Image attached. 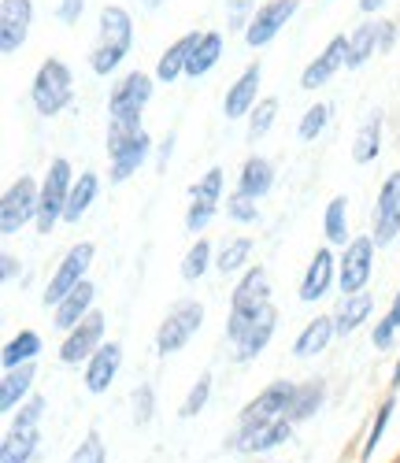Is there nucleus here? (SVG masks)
<instances>
[{
	"label": "nucleus",
	"instance_id": "1",
	"mask_svg": "<svg viewBox=\"0 0 400 463\" xmlns=\"http://www.w3.org/2000/svg\"><path fill=\"white\" fill-rule=\"evenodd\" d=\"M134 52V15L123 5H104L97 15V42L90 49V71L111 79Z\"/></svg>",
	"mask_w": 400,
	"mask_h": 463
},
{
	"label": "nucleus",
	"instance_id": "2",
	"mask_svg": "<svg viewBox=\"0 0 400 463\" xmlns=\"http://www.w3.org/2000/svg\"><path fill=\"white\" fill-rule=\"evenodd\" d=\"M271 307V275L263 263H252L230 289V316H226V341L237 345L242 334Z\"/></svg>",
	"mask_w": 400,
	"mask_h": 463
},
{
	"label": "nucleus",
	"instance_id": "3",
	"mask_svg": "<svg viewBox=\"0 0 400 463\" xmlns=\"http://www.w3.org/2000/svg\"><path fill=\"white\" fill-rule=\"evenodd\" d=\"M104 148H108V182L111 185L130 182L156 152L152 134L145 130V123L141 127H108Z\"/></svg>",
	"mask_w": 400,
	"mask_h": 463
},
{
	"label": "nucleus",
	"instance_id": "4",
	"mask_svg": "<svg viewBox=\"0 0 400 463\" xmlns=\"http://www.w3.org/2000/svg\"><path fill=\"white\" fill-rule=\"evenodd\" d=\"M74 100V71L60 56H45L30 79V104L42 119H56Z\"/></svg>",
	"mask_w": 400,
	"mask_h": 463
},
{
	"label": "nucleus",
	"instance_id": "5",
	"mask_svg": "<svg viewBox=\"0 0 400 463\" xmlns=\"http://www.w3.org/2000/svg\"><path fill=\"white\" fill-rule=\"evenodd\" d=\"M156 97V74L127 71L108 93V127H141V115Z\"/></svg>",
	"mask_w": 400,
	"mask_h": 463
},
{
	"label": "nucleus",
	"instance_id": "6",
	"mask_svg": "<svg viewBox=\"0 0 400 463\" xmlns=\"http://www.w3.org/2000/svg\"><path fill=\"white\" fill-rule=\"evenodd\" d=\"M200 326H205V304L193 300V297H182L167 307V316L159 319L156 326V337H152V349L156 356H178L186 345L200 334Z\"/></svg>",
	"mask_w": 400,
	"mask_h": 463
},
{
	"label": "nucleus",
	"instance_id": "7",
	"mask_svg": "<svg viewBox=\"0 0 400 463\" xmlns=\"http://www.w3.org/2000/svg\"><path fill=\"white\" fill-rule=\"evenodd\" d=\"M74 167L67 156H52L49 171L42 178V204H37V234H52V230L63 222L67 201H71V189H74Z\"/></svg>",
	"mask_w": 400,
	"mask_h": 463
},
{
	"label": "nucleus",
	"instance_id": "8",
	"mask_svg": "<svg viewBox=\"0 0 400 463\" xmlns=\"http://www.w3.org/2000/svg\"><path fill=\"white\" fill-rule=\"evenodd\" d=\"M226 204V175L223 167H208L189 185V204H186V230L193 238H205V230Z\"/></svg>",
	"mask_w": 400,
	"mask_h": 463
},
{
	"label": "nucleus",
	"instance_id": "9",
	"mask_svg": "<svg viewBox=\"0 0 400 463\" xmlns=\"http://www.w3.org/2000/svg\"><path fill=\"white\" fill-rule=\"evenodd\" d=\"M375 252H378V245L371 234H356L338 252V293L341 297L367 293V286L375 279Z\"/></svg>",
	"mask_w": 400,
	"mask_h": 463
},
{
	"label": "nucleus",
	"instance_id": "10",
	"mask_svg": "<svg viewBox=\"0 0 400 463\" xmlns=\"http://www.w3.org/2000/svg\"><path fill=\"white\" fill-rule=\"evenodd\" d=\"M37 204H42V182L33 175H19L0 197V234L15 238L19 230L37 222Z\"/></svg>",
	"mask_w": 400,
	"mask_h": 463
},
{
	"label": "nucleus",
	"instance_id": "11",
	"mask_svg": "<svg viewBox=\"0 0 400 463\" xmlns=\"http://www.w3.org/2000/svg\"><path fill=\"white\" fill-rule=\"evenodd\" d=\"M93 260H97V245H93V241H78V245H71L67 256L56 263V271H52L45 293H42V304H45V307H56L71 289L82 286V282L90 279Z\"/></svg>",
	"mask_w": 400,
	"mask_h": 463
},
{
	"label": "nucleus",
	"instance_id": "12",
	"mask_svg": "<svg viewBox=\"0 0 400 463\" xmlns=\"http://www.w3.org/2000/svg\"><path fill=\"white\" fill-rule=\"evenodd\" d=\"M293 393H297V382L293 378L267 382L263 390L242 408V415H237V427H260V422L286 419L290 415V404H293Z\"/></svg>",
	"mask_w": 400,
	"mask_h": 463
},
{
	"label": "nucleus",
	"instance_id": "13",
	"mask_svg": "<svg viewBox=\"0 0 400 463\" xmlns=\"http://www.w3.org/2000/svg\"><path fill=\"white\" fill-rule=\"evenodd\" d=\"M104 334H108V319H104V312H90L74 330L63 334L60 349H56L60 364H67V367H86L90 356L104 345Z\"/></svg>",
	"mask_w": 400,
	"mask_h": 463
},
{
	"label": "nucleus",
	"instance_id": "14",
	"mask_svg": "<svg viewBox=\"0 0 400 463\" xmlns=\"http://www.w3.org/2000/svg\"><path fill=\"white\" fill-rule=\"evenodd\" d=\"M371 238L378 249L400 238V171H389L378 185L375 212H371Z\"/></svg>",
	"mask_w": 400,
	"mask_h": 463
},
{
	"label": "nucleus",
	"instance_id": "15",
	"mask_svg": "<svg viewBox=\"0 0 400 463\" xmlns=\"http://www.w3.org/2000/svg\"><path fill=\"white\" fill-rule=\"evenodd\" d=\"M300 12V0H263V5L256 8L249 30L242 33L249 49H267L278 33H282Z\"/></svg>",
	"mask_w": 400,
	"mask_h": 463
},
{
	"label": "nucleus",
	"instance_id": "16",
	"mask_svg": "<svg viewBox=\"0 0 400 463\" xmlns=\"http://www.w3.org/2000/svg\"><path fill=\"white\" fill-rule=\"evenodd\" d=\"M290 438H293V422L274 419V422H260V427H233L226 445L242 456H267L274 449H282Z\"/></svg>",
	"mask_w": 400,
	"mask_h": 463
},
{
	"label": "nucleus",
	"instance_id": "17",
	"mask_svg": "<svg viewBox=\"0 0 400 463\" xmlns=\"http://www.w3.org/2000/svg\"><path fill=\"white\" fill-rule=\"evenodd\" d=\"M330 289H338V252L330 245H319L304 267V275H300L297 297L304 304H319V300H327Z\"/></svg>",
	"mask_w": 400,
	"mask_h": 463
},
{
	"label": "nucleus",
	"instance_id": "18",
	"mask_svg": "<svg viewBox=\"0 0 400 463\" xmlns=\"http://www.w3.org/2000/svg\"><path fill=\"white\" fill-rule=\"evenodd\" d=\"M345 60H348V33H334L330 42L315 52V60L300 71V90H308V93L323 90L330 79H338V71H345Z\"/></svg>",
	"mask_w": 400,
	"mask_h": 463
},
{
	"label": "nucleus",
	"instance_id": "19",
	"mask_svg": "<svg viewBox=\"0 0 400 463\" xmlns=\"http://www.w3.org/2000/svg\"><path fill=\"white\" fill-rule=\"evenodd\" d=\"M260 82H263V63L260 60H252L237 79L226 86V97H223V115L230 123H237V119H249L252 115V108L260 104Z\"/></svg>",
	"mask_w": 400,
	"mask_h": 463
},
{
	"label": "nucleus",
	"instance_id": "20",
	"mask_svg": "<svg viewBox=\"0 0 400 463\" xmlns=\"http://www.w3.org/2000/svg\"><path fill=\"white\" fill-rule=\"evenodd\" d=\"M33 0H0V52L15 56L33 30Z\"/></svg>",
	"mask_w": 400,
	"mask_h": 463
},
{
	"label": "nucleus",
	"instance_id": "21",
	"mask_svg": "<svg viewBox=\"0 0 400 463\" xmlns=\"http://www.w3.org/2000/svg\"><path fill=\"white\" fill-rule=\"evenodd\" d=\"M119 371H123V345H119V341H104L100 349L90 356V364L82 367V385H86V393L104 397L111 385H115Z\"/></svg>",
	"mask_w": 400,
	"mask_h": 463
},
{
	"label": "nucleus",
	"instance_id": "22",
	"mask_svg": "<svg viewBox=\"0 0 400 463\" xmlns=\"http://www.w3.org/2000/svg\"><path fill=\"white\" fill-rule=\"evenodd\" d=\"M97 282L93 279H86L78 289H71L56 307H52V326L60 330V334H67V330H74L78 323H82L90 312H97Z\"/></svg>",
	"mask_w": 400,
	"mask_h": 463
},
{
	"label": "nucleus",
	"instance_id": "23",
	"mask_svg": "<svg viewBox=\"0 0 400 463\" xmlns=\"http://www.w3.org/2000/svg\"><path fill=\"white\" fill-rule=\"evenodd\" d=\"M33 382H37V364H23L0 374V415L12 419L33 397Z\"/></svg>",
	"mask_w": 400,
	"mask_h": 463
},
{
	"label": "nucleus",
	"instance_id": "24",
	"mask_svg": "<svg viewBox=\"0 0 400 463\" xmlns=\"http://www.w3.org/2000/svg\"><path fill=\"white\" fill-rule=\"evenodd\" d=\"M338 337V326H334V316H315L304 323V330L293 337V360H315L323 356Z\"/></svg>",
	"mask_w": 400,
	"mask_h": 463
},
{
	"label": "nucleus",
	"instance_id": "25",
	"mask_svg": "<svg viewBox=\"0 0 400 463\" xmlns=\"http://www.w3.org/2000/svg\"><path fill=\"white\" fill-rule=\"evenodd\" d=\"M200 33H205V30L182 33L178 42H171L167 52L156 60V82H159V86H171V82L186 79V67H189V56H193V49H196V42H200Z\"/></svg>",
	"mask_w": 400,
	"mask_h": 463
},
{
	"label": "nucleus",
	"instance_id": "26",
	"mask_svg": "<svg viewBox=\"0 0 400 463\" xmlns=\"http://www.w3.org/2000/svg\"><path fill=\"white\" fill-rule=\"evenodd\" d=\"M274 330H278V312H274V304H271L267 312L242 334V341L233 345V360H237V364H252L256 356H263L267 345H271V337H274Z\"/></svg>",
	"mask_w": 400,
	"mask_h": 463
},
{
	"label": "nucleus",
	"instance_id": "27",
	"mask_svg": "<svg viewBox=\"0 0 400 463\" xmlns=\"http://www.w3.org/2000/svg\"><path fill=\"white\" fill-rule=\"evenodd\" d=\"M382 134H386V115L382 111H367L364 123L356 127V137H352V164H375L382 156Z\"/></svg>",
	"mask_w": 400,
	"mask_h": 463
},
{
	"label": "nucleus",
	"instance_id": "28",
	"mask_svg": "<svg viewBox=\"0 0 400 463\" xmlns=\"http://www.w3.org/2000/svg\"><path fill=\"white\" fill-rule=\"evenodd\" d=\"M327 393H330V385H327V378H319V374L297 382V393H293V404H290L286 419L293 422V427H297V422L315 419L319 411H323V404H327Z\"/></svg>",
	"mask_w": 400,
	"mask_h": 463
},
{
	"label": "nucleus",
	"instance_id": "29",
	"mask_svg": "<svg viewBox=\"0 0 400 463\" xmlns=\"http://www.w3.org/2000/svg\"><path fill=\"white\" fill-rule=\"evenodd\" d=\"M334 326H338V337H348L356 334L359 326H367L375 319V297L371 293H356V297H341V304L334 307Z\"/></svg>",
	"mask_w": 400,
	"mask_h": 463
},
{
	"label": "nucleus",
	"instance_id": "30",
	"mask_svg": "<svg viewBox=\"0 0 400 463\" xmlns=\"http://www.w3.org/2000/svg\"><path fill=\"white\" fill-rule=\"evenodd\" d=\"M97 197H100V175L97 171H82L74 178V189H71V201H67V212H63V226H78L86 215H90V208L97 204Z\"/></svg>",
	"mask_w": 400,
	"mask_h": 463
},
{
	"label": "nucleus",
	"instance_id": "31",
	"mask_svg": "<svg viewBox=\"0 0 400 463\" xmlns=\"http://www.w3.org/2000/svg\"><path fill=\"white\" fill-rule=\"evenodd\" d=\"M223 49H226L223 30H205L200 33V42H196V49L189 56V67H186V79L196 82V79H205V74H212L219 67V60H223Z\"/></svg>",
	"mask_w": 400,
	"mask_h": 463
},
{
	"label": "nucleus",
	"instance_id": "32",
	"mask_svg": "<svg viewBox=\"0 0 400 463\" xmlns=\"http://www.w3.org/2000/svg\"><path fill=\"white\" fill-rule=\"evenodd\" d=\"M274 178H278V171H274V164L267 156H249L242 164V171H237V189H242L245 197H252V201H263L267 193L274 189Z\"/></svg>",
	"mask_w": 400,
	"mask_h": 463
},
{
	"label": "nucleus",
	"instance_id": "33",
	"mask_svg": "<svg viewBox=\"0 0 400 463\" xmlns=\"http://www.w3.org/2000/svg\"><path fill=\"white\" fill-rule=\"evenodd\" d=\"M378 52V19H364L348 30V60L345 71H359L364 63H371Z\"/></svg>",
	"mask_w": 400,
	"mask_h": 463
},
{
	"label": "nucleus",
	"instance_id": "34",
	"mask_svg": "<svg viewBox=\"0 0 400 463\" xmlns=\"http://www.w3.org/2000/svg\"><path fill=\"white\" fill-rule=\"evenodd\" d=\"M37 356H42V334L26 326V330H19V334L8 337L5 353H0V367L15 371V367H23V364H37Z\"/></svg>",
	"mask_w": 400,
	"mask_h": 463
},
{
	"label": "nucleus",
	"instance_id": "35",
	"mask_svg": "<svg viewBox=\"0 0 400 463\" xmlns=\"http://www.w3.org/2000/svg\"><path fill=\"white\" fill-rule=\"evenodd\" d=\"M252 267V238H245V234H237V238H230L219 252H215V271L223 275V279H233V275H245Z\"/></svg>",
	"mask_w": 400,
	"mask_h": 463
},
{
	"label": "nucleus",
	"instance_id": "36",
	"mask_svg": "<svg viewBox=\"0 0 400 463\" xmlns=\"http://www.w3.org/2000/svg\"><path fill=\"white\" fill-rule=\"evenodd\" d=\"M323 238L330 249H345L352 241L348 230V197H330V204L323 208Z\"/></svg>",
	"mask_w": 400,
	"mask_h": 463
},
{
	"label": "nucleus",
	"instance_id": "37",
	"mask_svg": "<svg viewBox=\"0 0 400 463\" xmlns=\"http://www.w3.org/2000/svg\"><path fill=\"white\" fill-rule=\"evenodd\" d=\"M215 267V249H212V241L208 238H196L189 249H186V256H182V267H178V275H182V282H200L208 271Z\"/></svg>",
	"mask_w": 400,
	"mask_h": 463
},
{
	"label": "nucleus",
	"instance_id": "38",
	"mask_svg": "<svg viewBox=\"0 0 400 463\" xmlns=\"http://www.w3.org/2000/svg\"><path fill=\"white\" fill-rule=\"evenodd\" d=\"M37 449H42V434L5 430V438H0V463H33Z\"/></svg>",
	"mask_w": 400,
	"mask_h": 463
},
{
	"label": "nucleus",
	"instance_id": "39",
	"mask_svg": "<svg viewBox=\"0 0 400 463\" xmlns=\"http://www.w3.org/2000/svg\"><path fill=\"white\" fill-rule=\"evenodd\" d=\"M45 411H49V397H42V393H33L15 415H12V422H8V430H15V434H42V422H45Z\"/></svg>",
	"mask_w": 400,
	"mask_h": 463
},
{
	"label": "nucleus",
	"instance_id": "40",
	"mask_svg": "<svg viewBox=\"0 0 400 463\" xmlns=\"http://www.w3.org/2000/svg\"><path fill=\"white\" fill-rule=\"evenodd\" d=\"M330 115H334V108H330L327 100H315V104L300 115V123H297V137H300L304 145H311L315 137H323V130L330 127Z\"/></svg>",
	"mask_w": 400,
	"mask_h": 463
},
{
	"label": "nucleus",
	"instance_id": "41",
	"mask_svg": "<svg viewBox=\"0 0 400 463\" xmlns=\"http://www.w3.org/2000/svg\"><path fill=\"white\" fill-rule=\"evenodd\" d=\"M393 411H396V397L389 393L382 404H378V415H375V422H371V430H367V438H364V449H359V459H371L375 456V449L382 445V438H386V427H389V419H393Z\"/></svg>",
	"mask_w": 400,
	"mask_h": 463
},
{
	"label": "nucleus",
	"instance_id": "42",
	"mask_svg": "<svg viewBox=\"0 0 400 463\" xmlns=\"http://www.w3.org/2000/svg\"><path fill=\"white\" fill-rule=\"evenodd\" d=\"M226 219L230 222H237V226H256L263 215H260V201H252V197H245L242 189H233V193H226Z\"/></svg>",
	"mask_w": 400,
	"mask_h": 463
},
{
	"label": "nucleus",
	"instance_id": "43",
	"mask_svg": "<svg viewBox=\"0 0 400 463\" xmlns=\"http://www.w3.org/2000/svg\"><path fill=\"white\" fill-rule=\"evenodd\" d=\"M278 97H260V104L252 108V115H249V141H260V137H267L271 134V127H274V119H278Z\"/></svg>",
	"mask_w": 400,
	"mask_h": 463
},
{
	"label": "nucleus",
	"instance_id": "44",
	"mask_svg": "<svg viewBox=\"0 0 400 463\" xmlns=\"http://www.w3.org/2000/svg\"><path fill=\"white\" fill-rule=\"evenodd\" d=\"M208 401H212V374H200V378L189 385V393H186L178 415H182V419H196L200 411L208 408Z\"/></svg>",
	"mask_w": 400,
	"mask_h": 463
},
{
	"label": "nucleus",
	"instance_id": "45",
	"mask_svg": "<svg viewBox=\"0 0 400 463\" xmlns=\"http://www.w3.org/2000/svg\"><path fill=\"white\" fill-rule=\"evenodd\" d=\"M67 463H108V449H104V438L97 430H90L82 441L74 445V452L67 456Z\"/></svg>",
	"mask_w": 400,
	"mask_h": 463
},
{
	"label": "nucleus",
	"instance_id": "46",
	"mask_svg": "<svg viewBox=\"0 0 400 463\" xmlns=\"http://www.w3.org/2000/svg\"><path fill=\"white\" fill-rule=\"evenodd\" d=\"M256 0H226V30L230 33H245L252 15H256Z\"/></svg>",
	"mask_w": 400,
	"mask_h": 463
},
{
	"label": "nucleus",
	"instance_id": "47",
	"mask_svg": "<svg viewBox=\"0 0 400 463\" xmlns=\"http://www.w3.org/2000/svg\"><path fill=\"white\" fill-rule=\"evenodd\" d=\"M130 404H134V422H138V427H148L152 415H156V390H152V382H141L138 385Z\"/></svg>",
	"mask_w": 400,
	"mask_h": 463
},
{
	"label": "nucleus",
	"instance_id": "48",
	"mask_svg": "<svg viewBox=\"0 0 400 463\" xmlns=\"http://www.w3.org/2000/svg\"><path fill=\"white\" fill-rule=\"evenodd\" d=\"M396 337H400V330L393 326V319L389 316H378L375 326H371V345H375V349L378 353H389L393 345H396Z\"/></svg>",
	"mask_w": 400,
	"mask_h": 463
},
{
	"label": "nucleus",
	"instance_id": "49",
	"mask_svg": "<svg viewBox=\"0 0 400 463\" xmlns=\"http://www.w3.org/2000/svg\"><path fill=\"white\" fill-rule=\"evenodd\" d=\"M82 15H86V0H56V19L63 26H78Z\"/></svg>",
	"mask_w": 400,
	"mask_h": 463
},
{
	"label": "nucleus",
	"instance_id": "50",
	"mask_svg": "<svg viewBox=\"0 0 400 463\" xmlns=\"http://www.w3.org/2000/svg\"><path fill=\"white\" fill-rule=\"evenodd\" d=\"M23 279V263H19V256L15 252H0V282H5V286H15Z\"/></svg>",
	"mask_w": 400,
	"mask_h": 463
},
{
	"label": "nucleus",
	"instance_id": "51",
	"mask_svg": "<svg viewBox=\"0 0 400 463\" xmlns=\"http://www.w3.org/2000/svg\"><path fill=\"white\" fill-rule=\"evenodd\" d=\"M396 37H400V26L393 19H378V52H393Z\"/></svg>",
	"mask_w": 400,
	"mask_h": 463
},
{
	"label": "nucleus",
	"instance_id": "52",
	"mask_svg": "<svg viewBox=\"0 0 400 463\" xmlns=\"http://www.w3.org/2000/svg\"><path fill=\"white\" fill-rule=\"evenodd\" d=\"M175 145H178V134H175V130L156 145V171H167V164H171V156H175Z\"/></svg>",
	"mask_w": 400,
	"mask_h": 463
},
{
	"label": "nucleus",
	"instance_id": "53",
	"mask_svg": "<svg viewBox=\"0 0 400 463\" xmlns=\"http://www.w3.org/2000/svg\"><path fill=\"white\" fill-rule=\"evenodd\" d=\"M393 5V0H356V8H359V15H382L386 8Z\"/></svg>",
	"mask_w": 400,
	"mask_h": 463
},
{
	"label": "nucleus",
	"instance_id": "54",
	"mask_svg": "<svg viewBox=\"0 0 400 463\" xmlns=\"http://www.w3.org/2000/svg\"><path fill=\"white\" fill-rule=\"evenodd\" d=\"M389 319H393V326L400 330V289H396V297H393V304H389V312H386Z\"/></svg>",
	"mask_w": 400,
	"mask_h": 463
},
{
	"label": "nucleus",
	"instance_id": "55",
	"mask_svg": "<svg viewBox=\"0 0 400 463\" xmlns=\"http://www.w3.org/2000/svg\"><path fill=\"white\" fill-rule=\"evenodd\" d=\"M138 5H141L145 12H159V8H164V5H167V0H138Z\"/></svg>",
	"mask_w": 400,
	"mask_h": 463
},
{
	"label": "nucleus",
	"instance_id": "56",
	"mask_svg": "<svg viewBox=\"0 0 400 463\" xmlns=\"http://www.w3.org/2000/svg\"><path fill=\"white\" fill-rule=\"evenodd\" d=\"M389 390H393V393L400 390V360H396V367H393V378H389Z\"/></svg>",
	"mask_w": 400,
	"mask_h": 463
},
{
	"label": "nucleus",
	"instance_id": "57",
	"mask_svg": "<svg viewBox=\"0 0 400 463\" xmlns=\"http://www.w3.org/2000/svg\"><path fill=\"white\" fill-rule=\"evenodd\" d=\"M393 463H400V456H396V459H393Z\"/></svg>",
	"mask_w": 400,
	"mask_h": 463
},
{
	"label": "nucleus",
	"instance_id": "58",
	"mask_svg": "<svg viewBox=\"0 0 400 463\" xmlns=\"http://www.w3.org/2000/svg\"><path fill=\"white\" fill-rule=\"evenodd\" d=\"M260 463H267V459H260Z\"/></svg>",
	"mask_w": 400,
	"mask_h": 463
}]
</instances>
